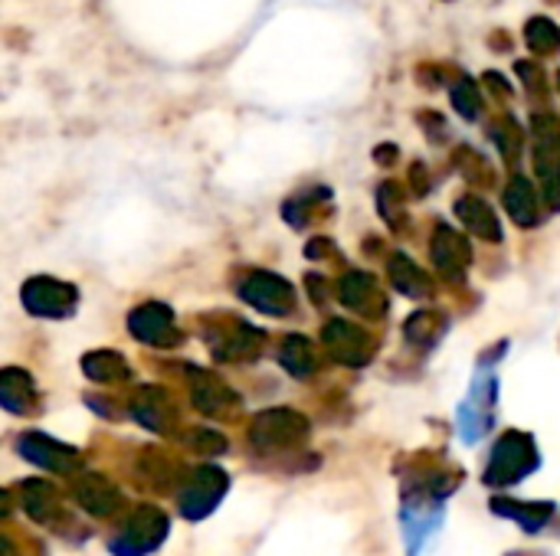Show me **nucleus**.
<instances>
[{"label":"nucleus","mask_w":560,"mask_h":556,"mask_svg":"<svg viewBox=\"0 0 560 556\" xmlns=\"http://www.w3.org/2000/svg\"><path fill=\"white\" fill-rule=\"evenodd\" d=\"M492 403H495V380L492 377H479L472 383V393H469V403L463 406L459 413V429H463V439L466 442H479L489 429V419H492Z\"/></svg>","instance_id":"obj_1"},{"label":"nucleus","mask_w":560,"mask_h":556,"mask_svg":"<svg viewBox=\"0 0 560 556\" xmlns=\"http://www.w3.org/2000/svg\"><path fill=\"white\" fill-rule=\"evenodd\" d=\"M164 531H167V521L161 518V511H141V514L128 524L125 537H118V541L112 544V551L121 556L148 554V551H154V547L161 544Z\"/></svg>","instance_id":"obj_2"},{"label":"nucleus","mask_w":560,"mask_h":556,"mask_svg":"<svg viewBox=\"0 0 560 556\" xmlns=\"http://www.w3.org/2000/svg\"><path fill=\"white\" fill-rule=\"evenodd\" d=\"M223 475L217 472V469H203L200 475H197V482H194V488L180 498V508L187 511V518H203L213 505H217V498L223 495Z\"/></svg>","instance_id":"obj_3"},{"label":"nucleus","mask_w":560,"mask_h":556,"mask_svg":"<svg viewBox=\"0 0 560 556\" xmlns=\"http://www.w3.org/2000/svg\"><path fill=\"white\" fill-rule=\"evenodd\" d=\"M23 456H30L36 465L56 469V472H66V469H72V465H75V456H72L66 446H56V442H49V439H36V436L23 442Z\"/></svg>","instance_id":"obj_4"}]
</instances>
